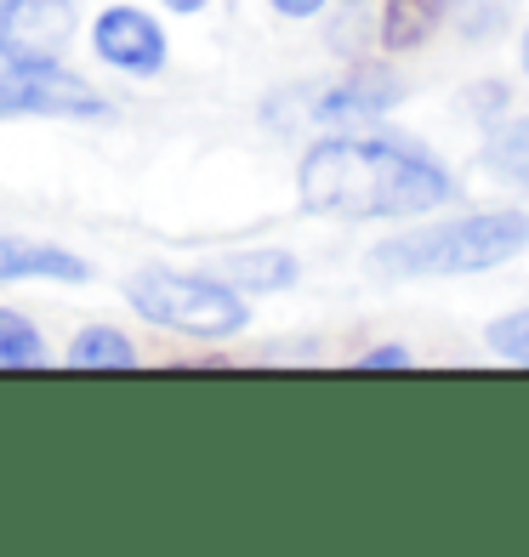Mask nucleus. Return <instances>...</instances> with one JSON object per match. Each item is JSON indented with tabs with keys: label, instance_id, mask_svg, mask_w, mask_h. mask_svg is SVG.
<instances>
[{
	"label": "nucleus",
	"instance_id": "nucleus-1",
	"mask_svg": "<svg viewBox=\"0 0 529 557\" xmlns=\"http://www.w3.org/2000/svg\"><path fill=\"white\" fill-rule=\"evenodd\" d=\"M296 194L313 216H421L456 199L450 171L387 137H324L302 154Z\"/></svg>",
	"mask_w": 529,
	"mask_h": 557
},
{
	"label": "nucleus",
	"instance_id": "nucleus-2",
	"mask_svg": "<svg viewBox=\"0 0 529 557\" xmlns=\"http://www.w3.org/2000/svg\"><path fill=\"white\" fill-rule=\"evenodd\" d=\"M524 245H529L524 211H478V216L433 222L405 239L376 245L365 268L382 278H450V273H484V268L513 262Z\"/></svg>",
	"mask_w": 529,
	"mask_h": 557
},
{
	"label": "nucleus",
	"instance_id": "nucleus-3",
	"mask_svg": "<svg viewBox=\"0 0 529 557\" xmlns=\"http://www.w3.org/2000/svg\"><path fill=\"white\" fill-rule=\"evenodd\" d=\"M125 301L160 331L194 336V342H222L239 336L250 324V308L234 285H217V278H188V273H165V268H143L125 285Z\"/></svg>",
	"mask_w": 529,
	"mask_h": 557
},
{
	"label": "nucleus",
	"instance_id": "nucleus-4",
	"mask_svg": "<svg viewBox=\"0 0 529 557\" xmlns=\"http://www.w3.org/2000/svg\"><path fill=\"white\" fill-rule=\"evenodd\" d=\"M12 114H52V120H97L103 97H97L81 74L63 63H12L0 58V120Z\"/></svg>",
	"mask_w": 529,
	"mask_h": 557
},
{
	"label": "nucleus",
	"instance_id": "nucleus-5",
	"mask_svg": "<svg viewBox=\"0 0 529 557\" xmlns=\"http://www.w3.org/2000/svg\"><path fill=\"white\" fill-rule=\"evenodd\" d=\"M74 40L69 0H0V58L12 63H58Z\"/></svg>",
	"mask_w": 529,
	"mask_h": 557
},
{
	"label": "nucleus",
	"instance_id": "nucleus-6",
	"mask_svg": "<svg viewBox=\"0 0 529 557\" xmlns=\"http://www.w3.org/2000/svg\"><path fill=\"white\" fill-rule=\"evenodd\" d=\"M91 46L109 69H125V74H160L165 69V35L160 23L137 12V7H109L103 17L91 23Z\"/></svg>",
	"mask_w": 529,
	"mask_h": 557
},
{
	"label": "nucleus",
	"instance_id": "nucleus-7",
	"mask_svg": "<svg viewBox=\"0 0 529 557\" xmlns=\"http://www.w3.org/2000/svg\"><path fill=\"white\" fill-rule=\"evenodd\" d=\"M91 268L74 257V250L40 245V239H0V285H17V278H58V285H81Z\"/></svg>",
	"mask_w": 529,
	"mask_h": 557
},
{
	"label": "nucleus",
	"instance_id": "nucleus-8",
	"mask_svg": "<svg viewBox=\"0 0 529 557\" xmlns=\"http://www.w3.org/2000/svg\"><path fill=\"white\" fill-rule=\"evenodd\" d=\"M398 97L393 86V74L387 69H359V74H347L342 86L324 91V103H319V120H370V114H382L387 103Z\"/></svg>",
	"mask_w": 529,
	"mask_h": 557
},
{
	"label": "nucleus",
	"instance_id": "nucleus-9",
	"mask_svg": "<svg viewBox=\"0 0 529 557\" xmlns=\"http://www.w3.org/2000/svg\"><path fill=\"white\" fill-rule=\"evenodd\" d=\"M444 0H387L382 12V46L387 52H416V46L439 29Z\"/></svg>",
	"mask_w": 529,
	"mask_h": 557
},
{
	"label": "nucleus",
	"instance_id": "nucleus-10",
	"mask_svg": "<svg viewBox=\"0 0 529 557\" xmlns=\"http://www.w3.org/2000/svg\"><path fill=\"white\" fill-rule=\"evenodd\" d=\"M217 273L229 278V285L285 290V285H296V257H285V250H245V257H222Z\"/></svg>",
	"mask_w": 529,
	"mask_h": 557
},
{
	"label": "nucleus",
	"instance_id": "nucleus-11",
	"mask_svg": "<svg viewBox=\"0 0 529 557\" xmlns=\"http://www.w3.org/2000/svg\"><path fill=\"white\" fill-rule=\"evenodd\" d=\"M69 364L74 370H132L137 347L125 342L120 331H109V324H86V331L74 336V347H69Z\"/></svg>",
	"mask_w": 529,
	"mask_h": 557
},
{
	"label": "nucleus",
	"instance_id": "nucleus-12",
	"mask_svg": "<svg viewBox=\"0 0 529 557\" xmlns=\"http://www.w3.org/2000/svg\"><path fill=\"white\" fill-rule=\"evenodd\" d=\"M484 165L495 176H507V183H524L529 188V120L501 125V132L490 137V148H484Z\"/></svg>",
	"mask_w": 529,
	"mask_h": 557
},
{
	"label": "nucleus",
	"instance_id": "nucleus-13",
	"mask_svg": "<svg viewBox=\"0 0 529 557\" xmlns=\"http://www.w3.org/2000/svg\"><path fill=\"white\" fill-rule=\"evenodd\" d=\"M46 364V342L23 313H0V370H35Z\"/></svg>",
	"mask_w": 529,
	"mask_h": 557
},
{
	"label": "nucleus",
	"instance_id": "nucleus-14",
	"mask_svg": "<svg viewBox=\"0 0 529 557\" xmlns=\"http://www.w3.org/2000/svg\"><path fill=\"white\" fill-rule=\"evenodd\" d=\"M484 342H490L507 364H529V308H524V313H507V319H495L490 331H484Z\"/></svg>",
	"mask_w": 529,
	"mask_h": 557
},
{
	"label": "nucleus",
	"instance_id": "nucleus-15",
	"mask_svg": "<svg viewBox=\"0 0 529 557\" xmlns=\"http://www.w3.org/2000/svg\"><path fill=\"white\" fill-rule=\"evenodd\" d=\"M393 364H410V352H405V347H376V352H365V370H393Z\"/></svg>",
	"mask_w": 529,
	"mask_h": 557
},
{
	"label": "nucleus",
	"instance_id": "nucleus-16",
	"mask_svg": "<svg viewBox=\"0 0 529 557\" xmlns=\"http://www.w3.org/2000/svg\"><path fill=\"white\" fill-rule=\"evenodd\" d=\"M324 7V0H273V12H285V17H313Z\"/></svg>",
	"mask_w": 529,
	"mask_h": 557
},
{
	"label": "nucleus",
	"instance_id": "nucleus-17",
	"mask_svg": "<svg viewBox=\"0 0 529 557\" xmlns=\"http://www.w3.org/2000/svg\"><path fill=\"white\" fill-rule=\"evenodd\" d=\"M165 7H171V12H199L206 0H165Z\"/></svg>",
	"mask_w": 529,
	"mask_h": 557
},
{
	"label": "nucleus",
	"instance_id": "nucleus-18",
	"mask_svg": "<svg viewBox=\"0 0 529 557\" xmlns=\"http://www.w3.org/2000/svg\"><path fill=\"white\" fill-rule=\"evenodd\" d=\"M524 74H529V29H524Z\"/></svg>",
	"mask_w": 529,
	"mask_h": 557
}]
</instances>
